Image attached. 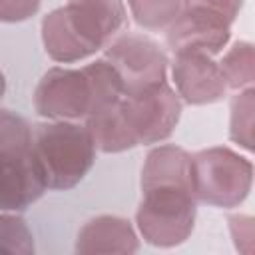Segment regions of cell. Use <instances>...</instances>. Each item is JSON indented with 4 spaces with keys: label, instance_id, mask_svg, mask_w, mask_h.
I'll return each instance as SVG.
<instances>
[{
    "label": "cell",
    "instance_id": "e0dca14e",
    "mask_svg": "<svg viewBox=\"0 0 255 255\" xmlns=\"http://www.w3.org/2000/svg\"><path fill=\"white\" fill-rule=\"evenodd\" d=\"M253 88H245L231 100V122L229 137L245 149H253Z\"/></svg>",
    "mask_w": 255,
    "mask_h": 255
},
{
    "label": "cell",
    "instance_id": "9a60e30c",
    "mask_svg": "<svg viewBox=\"0 0 255 255\" xmlns=\"http://www.w3.org/2000/svg\"><path fill=\"white\" fill-rule=\"evenodd\" d=\"M129 14L143 30H165L185 8V0H128Z\"/></svg>",
    "mask_w": 255,
    "mask_h": 255
},
{
    "label": "cell",
    "instance_id": "7c38bea8",
    "mask_svg": "<svg viewBox=\"0 0 255 255\" xmlns=\"http://www.w3.org/2000/svg\"><path fill=\"white\" fill-rule=\"evenodd\" d=\"M185 187L193 191L191 153L177 145L153 147L141 167V189L147 187Z\"/></svg>",
    "mask_w": 255,
    "mask_h": 255
},
{
    "label": "cell",
    "instance_id": "4fadbf2b",
    "mask_svg": "<svg viewBox=\"0 0 255 255\" xmlns=\"http://www.w3.org/2000/svg\"><path fill=\"white\" fill-rule=\"evenodd\" d=\"M94 139L96 149L104 153H120L126 149H131L137 145L124 114L120 108V102L106 106L86 118L84 124Z\"/></svg>",
    "mask_w": 255,
    "mask_h": 255
},
{
    "label": "cell",
    "instance_id": "ffe728a7",
    "mask_svg": "<svg viewBox=\"0 0 255 255\" xmlns=\"http://www.w3.org/2000/svg\"><path fill=\"white\" fill-rule=\"evenodd\" d=\"M185 4H197V6L209 8L217 14H221L223 18H227L231 24L235 22V18L239 16V12L243 8V0H185Z\"/></svg>",
    "mask_w": 255,
    "mask_h": 255
},
{
    "label": "cell",
    "instance_id": "8fae6325",
    "mask_svg": "<svg viewBox=\"0 0 255 255\" xmlns=\"http://www.w3.org/2000/svg\"><path fill=\"white\" fill-rule=\"evenodd\" d=\"M139 249L137 235L131 223L118 215H100L90 219L78 233L76 253H112L131 255Z\"/></svg>",
    "mask_w": 255,
    "mask_h": 255
},
{
    "label": "cell",
    "instance_id": "9c48e42d",
    "mask_svg": "<svg viewBox=\"0 0 255 255\" xmlns=\"http://www.w3.org/2000/svg\"><path fill=\"white\" fill-rule=\"evenodd\" d=\"M229 38L231 22L197 4H185L181 14L165 28V42L173 54L197 52L215 56L227 46Z\"/></svg>",
    "mask_w": 255,
    "mask_h": 255
},
{
    "label": "cell",
    "instance_id": "ba28073f",
    "mask_svg": "<svg viewBox=\"0 0 255 255\" xmlns=\"http://www.w3.org/2000/svg\"><path fill=\"white\" fill-rule=\"evenodd\" d=\"M106 60L118 72L124 94L163 82L169 68L165 50L145 34H120L106 46Z\"/></svg>",
    "mask_w": 255,
    "mask_h": 255
},
{
    "label": "cell",
    "instance_id": "52a82bcc",
    "mask_svg": "<svg viewBox=\"0 0 255 255\" xmlns=\"http://www.w3.org/2000/svg\"><path fill=\"white\" fill-rule=\"evenodd\" d=\"M120 108L137 145L167 139L181 118V98L167 80L124 94Z\"/></svg>",
    "mask_w": 255,
    "mask_h": 255
},
{
    "label": "cell",
    "instance_id": "8992f818",
    "mask_svg": "<svg viewBox=\"0 0 255 255\" xmlns=\"http://www.w3.org/2000/svg\"><path fill=\"white\" fill-rule=\"evenodd\" d=\"M135 211L141 237L155 247H175L183 243L195 225L197 199L185 187H147Z\"/></svg>",
    "mask_w": 255,
    "mask_h": 255
},
{
    "label": "cell",
    "instance_id": "2e32d148",
    "mask_svg": "<svg viewBox=\"0 0 255 255\" xmlns=\"http://www.w3.org/2000/svg\"><path fill=\"white\" fill-rule=\"evenodd\" d=\"M34 235L28 223L16 211H0V253L32 255Z\"/></svg>",
    "mask_w": 255,
    "mask_h": 255
},
{
    "label": "cell",
    "instance_id": "3957f363",
    "mask_svg": "<svg viewBox=\"0 0 255 255\" xmlns=\"http://www.w3.org/2000/svg\"><path fill=\"white\" fill-rule=\"evenodd\" d=\"M46 189L30 124L10 110H0V211H24Z\"/></svg>",
    "mask_w": 255,
    "mask_h": 255
},
{
    "label": "cell",
    "instance_id": "44dd1931",
    "mask_svg": "<svg viewBox=\"0 0 255 255\" xmlns=\"http://www.w3.org/2000/svg\"><path fill=\"white\" fill-rule=\"evenodd\" d=\"M4 92H6V78H4V74L0 72V100H2Z\"/></svg>",
    "mask_w": 255,
    "mask_h": 255
},
{
    "label": "cell",
    "instance_id": "d6986e66",
    "mask_svg": "<svg viewBox=\"0 0 255 255\" xmlns=\"http://www.w3.org/2000/svg\"><path fill=\"white\" fill-rule=\"evenodd\" d=\"M229 229H231L235 247L243 253H251V249H253V219L249 215H233V217H229Z\"/></svg>",
    "mask_w": 255,
    "mask_h": 255
},
{
    "label": "cell",
    "instance_id": "5b68a950",
    "mask_svg": "<svg viewBox=\"0 0 255 255\" xmlns=\"http://www.w3.org/2000/svg\"><path fill=\"white\" fill-rule=\"evenodd\" d=\"M193 195L213 207H237L251 191L253 165L229 147H207L191 155Z\"/></svg>",
    "mask_w": 255,
    "mask_h": 255
},
{
    "label": "cell",
    "instance_id": "7a4b0ae2",
    "mask_svg": "<svg viewBox=\"0 0 255 255\" xmlns=\"http://www.w3.org/2000/svg\"><path fill=\"white\" fill-rule=\"evenodd\" d=\"M124 86L114 66L102 58L84 68H50L36 86L34 108L52 122H78L120 102Z\"/></svg>",
    "mask_w": 255,
    "mask_h": 255
},
{
    "label": "cell",
    "instance_id": "ac0fdd59",
    "mask_svg": "<svg viewBox=\"0 0 255 255\" xmlns=\"http://www.w3.org/2000/svg\"><path fill=\"white\" fill-rule=\"evenodd\" d=\"M42 0H0V22H24L40 10Z\"/></svg>",
    "mask_w": 255,
    "mask_h": 255
},
{
    "label": "cell",
    "instance_id": "5bb4252c",
    "mask_svg": "<svg viewBox=\"0 0 255 255\" xmlns=\"http://www.w3.org/2000/svg\"><path fill=\"white\" fill-rule=\"evenodd\" d=\"M217 64L221 68L227 88H251L255 80V52L249 42H235Z\"/></svg>",
    "mask_w": 255,
    "mask_h": 255
},
{
    "label": "cell",
    "instance_id": "6da1fadb",
    "mask_svg": "<svg viewBox=\"0 0 255 255\" xmlns=\"http://www.w3.org/2000/svg\"><path fill=\"white\" fill-rule=\"evenodd\" d=\"M126 24L124 0H68L42 20L44 50L54 62H80L106 48Z\"/></svg>",
    "mask_w": 255,
    "mask_h": 255
},
{
    "label": "cell",
    "instance_id": "277c9868",
    "mask_svg": "<svg viewBox=\"0 0 255 255\" xmlns=\"http://www.w3.org/2000/svg\"><path fill=\"white\" fill-rule=\"evenodd\" d=\"M32 147L48 189L76 187L96 161V145L86 126L76 122L38 124L32 129Z\"/></svg>",
    "mask_w": 255,
    "mask_h": 255
},
{
    "label": "cell",
    "instance_id": "30bf717a",
    "mask_svg": "<svg viewBox=\"0 0 255 255\" xmlns=\"http://www.w3.org/2000/svg\"><path fill=\"white\" fill-rule=\"evenodd\" d=\"M171 80L175 84L177 96L191 106L219 102L227 92V84L219 64L207 54H173Z\"/></svg>",
    "mask_w": 255,
    "mask_h": 255
}]
</instances>
